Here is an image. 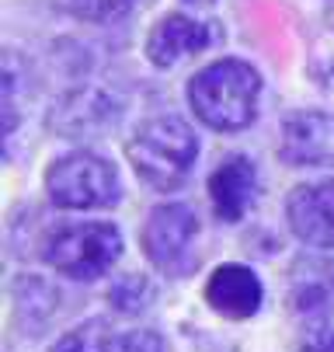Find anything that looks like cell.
<instances>
[{
	"instance_id": "1",
	"label": "cell",
	"mask_w": 334,
	"mask_h": 352,
	"mask_svg": "<svg viewBox=\"0 0 334 352\" xmlns=\"http://www.w3.org/2000/svg\"><path fill=\"white\" fill-rule=\"evenodd\" d=\"M261 77L244 60H216L188 80V105L216 133L248 129L258 116Z\"/></svg>"
},
{
	"instance_id": "12",
	"label": "cell",
	"mask_w": 334,
	"mask_h": 352,
	"mask_svg": "<svg viewBox=\"0 0 334 352\" xmlns=\"http://www.w3.org/2000/svg\"><path fill=\"white\" fill-rule=\"evenodd\" d=\"M334 289V265L324 258H296L289 272V311L296 318L327 311Z\"/></svg>"
},
{
	"instance_id": "9",
	"label": "cell",
	"mask_w": 334,
	"mask_h": 352,
	"mask_svg": "<svg viewBox=\"0 0 334 352\" xmlns=\"http://www.w3.org/2000/svg\"><path fill=\"white\" fill-rule=\"evenodd\" d=\"M209 199L219 220L237 223L258 199V168L248 154H230L209 175Z\"/></svg>"
},
{
	"instance_id": "15",
	"label": "cell",
	"mask_w": 334,
	"mask_h": 352,
	"mask_svg": "<svg viewBox=\"0 0 334 352\" xmlns=\"http://www.w3.org/2000/svg\"><path fill=\"white\" fill-rule=\"evenodd\" d=\"M310 74L320 87L334 91V11L324 14V21L317 28V38L310 49Z\"/></svg>"
},
{
	"instance_id": "8",
	"label": "cell",
	"mask_w": 334,
	"mask_h": 352,
	"mask_svg": "<svg viewBox=\"0 0 334 352\" xmlns=\"http://www.w3.org/2000/svg\"><path fill=\"white\" fill-rule=\"evenodd\" d=\"M219 38H223V32L209 21H195L188 14H164L147 35V60L154 67L167 70V67L181 63L184 56L209 49Z\"/></svg>"
},
{
	"instance_id": "5",
	"label": "cell",
	"mask_w": 334,
	"mask_h": 352,
	"mask_svg": "<svg viewBox=\"0 0 334 352\" xmlns=\"http://www.w3.org/2000/svg\"><path fill=\"white\" fill-rule=\"evenodd\" d=\"M195 237H199V217L184 203L154 206L147 223H143V251H147L150 265L174 279L195 269Z\"/></svg>"
},
{
	"instance_id": "20",
	"label": "cell",
	"mask_w": 334,
	"mask_h": 352,
	"mask_svg": "<svg viewBox=\"0 0 334 352\" xmlns=\"http://www.w3.org/2000/svg\"><path fill=\"white\" fill-rule=\"evenodd\" d=\"M184 4H213V0H184Z\"/></svg>"
},
{
	"instance_id": "13",
	"label": "cell",
	"mask_w": 334,
	"mask_h": 352,
	"mask_svg": "<svg viewBox=\"0 0 334 352\" xmlns=\"http://www.w3.org/2000/svg\"><path fill=\"white\" fill-rule=\"evenodd\" d=\"M14 300H18V314H21L25 321L42 324V321H49V318L56 314L60 293L45 283V279H38V276H21V279L14 283Z\"/></svg>"
},
{
	"instance_id": "6",
	"label": "cell",
	"mask_w": 334,
	"mask_h": 352,
	"mask_svg": "<svg viewBox=\"0 0 334 352\" xmlns=\"http://www.w3.org/2000/svg\"><path fill=\"white\" fill-rule=\"evenodd\" d=\"M278 157L293 168H324L334 164V116L320 109L289 112L282 122Z\"/></svg>"
},
{
	"instance_id": "7",
	"label": "cell",
	"mask_w": 334,
	"mask_h": 352,
	"mask_svg": "<svg viewBox=\"0 0 334 352\" xmlns=\"http://www.w3.org/2000/svg\"><path fill=\"white\" fill-rule=\"evenodd\" d=\"M285 220L303 244L334 251V178L296 185L285 199Z\"/></svg>"
},
{
	"instance_id": "14",
	"label": "cell",
	"mask_w": 334,
	"mask_h": 352,
	"mask_svg": "<svg viewBox=\"0 0 334 352\" xmlns=\"http://www.w3.org/2000/svg\"><path fill=\"white\" fill-rule=\"evenodd\" d=\"M115 331L105 318H91L80 328L67 331L49 352H112L115 349Z\"/></svg>"
},
{
	"instance_id": "11",
	"label": "cell",
	"mask_w": 334,
	"mask_h": 352,
	"mask_svg": "<svg viewBox=\"0 0 334 352\" xmlns=\"http://www.w3.org/2000/svg\"><path fill=\"white\" fill-rule=\"evenodd\" d=\"M119 119V105L105 91H94V87H80L73 94H67L63 102L56 105L49 126L60 136H94V133H105L112 129Z\"/></svg>"
},
{
	"instance_id": "4",
	"label": "cell",
	"mask_w": 334,
	"mask_h": 352,
	"mask_svg": "<svg viewBox=\"0 0 334 352\" xmlns=\"http://www.w3.org/2000/svg\"><path fill=\"white\" fill-rule=\"evenodd\" d=\"M45 192L60 210H108L122 199V182L112 161L91 150H73L49 164Z\"/></svg>"
},
{
	"instance_id": "18",
	"label": "cell",
	"mask_w": 334,
	"mask_h": 352,
	"mask_svg": "<svg viewBox=\"0 0 334 352\" xmlns=\"http://www.w3.org/2000/svg\"><path fill=\"white\" fill-rule=\"evenodd\" d=\"M132 0H63V8L84 21H115L129 11Z\"/></svg>"
},
{
	"instance_id": "3",
	"label": "cell",
	"mask_w": 334,
	"mask_h": 352,
	"mask_svg": "<svg viewBox=\"0 0 334 352\" xmlns=\"http://www.w3.org/2000/svg\"><path fill=\"white\" fill-rule=\"evenodd\" d=\"M45 262L67 279H102L122 255V234L115 223H63L42 244Z\"/></svg>"
},
{
	"instance_id": "16",
	"label": "cell",
	"mask_w": 334,
	"mask_h": 352,
	"mask_svg": "<svg viewBox=\"0 0 334 352\" xmlns=\"http://www.w3.org/2000/svg\"><path fill=\"white\" fill-rule=\"evenodd\" d=\"M150 296H154L150 279H147V276H139V272H129V276L115 279L112 289H108L112 307L122 311V314H136V311H143V307L150 304Z\"/></svg>"
},
{
	"instance_id": "2",
	"label": "cell",
	"mask_w": 334,
	"mask_h": 352,
	"mask_svg": "<svg viewBox=\"0 0 334 352\" xmlns=\"http://www.w3.org/2000/svg\"><path fill=\"white\" fill-rule=\"evenodd\" d=\"M126 157L136 175L157 192L178 188L199 157V136L181 116H154L126 143Z\"/></svg>"
},
{
	"instance_id": "17",
	"label": "cell",
	"mask_w": 334,
	"mask_h": 352,
	"mask_svg": "<svg viewBox=\"0 0 334 352\" xmlns=\"http://www.w3.org/2000/svg\"><path fill=\"white\" fill-rule=\"evenodd\" d=\"M296 352H334V324H331L327 311H317V314H303L300 318Z\"/></svg>"
},
{
	"instance_id": "10",
	"label": "cell",
	"mask_w": 334,
	"mask_h": 352,
	"mask_svg": "<svg viewBox=\"0 0 334 352\" xmlns=\"http://www.w3.org/2000/svg\"><path fill=\"white\" fill-rule=\"evenodd\" d=\"M261 279L248 269V265H237V262H226L219 265L209 283H206V304L219 314V318H230V321H248L258 314L261 307Z\"/></svg>"
},
{
	"instance_id": "19",
	"label": "cell",
	"mask_w": 334,
	"mask_h": 352,
	"mask_svg": "<svg viewBox=\"0 0 334 352\" xmlns=\"http://www.w3.org/2000/svg\"><path fill=\"white\" fill-rule=\"evenodd\" d=\"M112 352H171V349H167V342H164L157 331L139 328V331H126V335H119V342H115Z\"/></svg>"
}]
</instances>
